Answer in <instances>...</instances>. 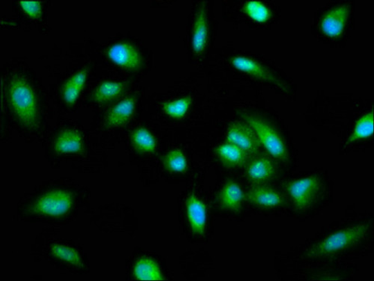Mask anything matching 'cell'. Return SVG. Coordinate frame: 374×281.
Segmentation results:
<instances>
[{"label": "cell", "mask_w": 374, "mask_h": 281, "mask_svg": "<svg viewBox=\"0 0 374 281\" xmlns=\"http://www.w3.org/2000/svg\"><path fill=\"white\" fill-rule=\"evenodd\" d=\"M369 224L345 228L336 231L314 246L308 256L314 258L328 257L347 251L358 244L367 237Z\"/></svg>", "instance_id": "cell-1"}, {"label": "cell", "mask_w": 374, "mask_h": 281, "mask_svg": "<svg viewBox=\"0 0 374 281\" xmlns=\"http://www.w3.org/2000/svg\"><path fill=\"white\" fill-rule=\"evenodd\" d=\"M9 99L17 116L25 125L32 126L37 119L35 93L24 79L15 77L9 84Z\"/></svg>", "instance_id": "cell-2"}, {"label": "cell", "mask_w": 374, "mask_h": 281, "mask_svg": "<svg viewBox=\"0 0 374 281\" xmlns=\"http://www.w3.org/2000/svg\"><path fill=\"white\" fill-rule=\"evenodd\" d=\"M245 119L254 130L260 145L263 146L271 155L285 162L288 157L287 147L277 130L259 117L247 115L245 116Z\"/></svg>", "instance_id": "cell-3"}, {"label": "cell", "mask_w": 374, "mask_h": 281, "mask_svg": "<svg viewBox=\"0 0 374 281\" xmlns=\"http://www.w3.org/2000/svg\"><path fill=\"white\" fill-rule=\"evenodd\" d=\"M321 182L317 176H310L287 184L286 189L298 210L310 208L321 189Z\"/></svg>", "instance_id": "cell-4"}, {"label": "cell", "mask_w": 374, "mask_h": 281, "mask_svg": "<svg viewBox=\"0 0 374 281\" xmlns=\"http://www.w3.org/2000/svg\"><path fill=\"white\" fill-rule=\"evenodd\" d=\"M72 205V200L67 193L57 191L46 193L37 201L34 211L37 213L57 217L67 212Z\"/></svg>", "instance_id": "cell-5"}, {"label": "cell", "mask_w": 374, "mask_h": 281, "mask_svg": "<svg viewBox=\"0 0 374 281\" xmlns=\"http://www.w3.org/2000/svg\"><path fill=\"white\" fill-rule=\"evenodd\" d=\"M227 142L238 146L248 154L255 153L260 146L254 130L249 125L231 124L227 132Z\"/></svg>", "instance_id": "cell-6"}, {"label": "cell", "mask_w": 374, "mask_h": 281, "mask_svg": "<svg viewBox=\"0 0 374 281\" xmlns=\"http://www.w3.org/2000/svg\"><path fill=\"white\" fill-rule=\"evenodd\" d=\"M231 64L233 68L239 71L260 80L273 83L280 88L286 90L284 84L280 83L263 65L253 59L247 57V56L238 55L231 59Z\"/></svg>", "instance_id": "cell-7"}, {"label": "cell", "mask_w": 374, "mask_h": 281, "mask_svg": "<svg viewBox=\"0 0 374 281\" xmlns=\"http://www.w3.org/2000/svg\"><path fill=\"white\" fill-rule=\"evenodd\" d=\"M107 54L112 62L126 70H135L141 66V56L132 44L116 43L111 46Z\"/></svg>", "instance_id": "cell-8"}, {"label": "cell", "mask_w": 374, "mask_h": 281, "mask_svg": "<svg viewBox=\"0 0 374 281\" xmlns=\"http://www.w3.org/2000/svg\"><path fill=\"white\" fill-rule=\"evenodd\" d=\"M349 9L348 5H341L327 12L322 18L321 23L323 32L332 37L340 36L347 24Z\"/></svg>", "instance_id": "cell-9"}, {"label": "cell", "mask_w": 374, "mask_h": 281, "mask_svg": "<svg viewBox=\"0 0 374 281\" xmlns=\"http://www.w3.org/2000/svg\"><path fill=\"white\" fill-rule=\"evenodd\" d=\"M208 40V14L205 6L202 4L196 12L191 32V46L194 52L202 54L207 46Z\"/></svg>", "instance_id": "cell-10"}, {"label": "cell", "mask_w": 374, "mask_h": 281, "mask_svg": "<svg viewBox=\"0 0 374 281\" xmlns=\"http://www.w3.org/2000/svg\"><path fill=\"white\" fill-rule=\"evenodd\" d=\"M186 211L190 226L193 231L202 235L207 224V209L204 203L197 196L192 194L186 202Z\"/></svg>", "instance_id": "cell-11"}, {"label": "cell", "mask_w": 374, "mask_h": 281, "mask_svg": "<svg viewBox=\"0 0 374 281\" xmlns=\"http://www.w3.org/2000/svg\"><path fill=\"white\" fill-rule=\"evenodd\" d=\"M247 196L249 202L261 208L272 209L284 202L283 196L280 193L267 186L252 187Z\"/></svg>", "instance_id": "cell-12"}, {"label": "cell", "mask_w": 374, "mask_h": 281, "mask_svg": "<svg viewBox=\"0 0 374 281\" xmlns=\"http://www.w3.org/2000/svg\"><path fill=\"white\" fill-rule=\"evenodd\" d=\"M276 173V166L270 159L265 157L256 158L247 168L248 180L254 183H265L269 181Z\"/></svg>", "instance_id": "cell-13"}, {"label": "cell", "mask_w": 374, "mask_h": 281, "mask_svg": "<svg viewBox=\"0 0 374 281\" xmlns=\"http://www.w3.org/2000/svg\"><path fill=\"white\" fill-rule=\"evenodd\" d=\"M136 109V100L128 97L121 101L112 108L107 116V124L110 127H118L128 123L134 116Z\"/></svg>", "instance_id": "cell-14"}, {"label": "cell", "mask_w": 374, "mask_h": 281, "mask_svg": "<svg viewBox=\"0 0 374 281\" xmlns=\"http://www.w3.org/2000/svg\"><path fill=\"white\" fill-rule=\"evenodd\" d=\"M245 196L240 186L231 181L222 187L219 195V201L224 209L238 211L241 209Z\"/></svg>", "instance_id": "cell-15"}, {"label": "cell", "mask_w": 374, "mask_h": 281, "mask_svg": "<svg viewBox=\"0 0 374 281\" xmlns=\"http://www.w3.org/2000/svg\"><path fill=\"white\" fill-rule=\"evenodd\" d=\"M216 153L222 164L230 168L244 164L248 157L244 150L228 142L220 145Z\"/></svg>", "instance_id": "cell-16"}, {"label": "cell", "mask_w": 374, "mask_h": 281, "mask_svg": "<svg viewBox=\"0 0 374 281\" xmlns=\"http://www.w3.org/2000/svg\"><path fill=\"white\" fill-rule=\"evenodd\" d=\"M54 148L60 154L80 152L82 148V137L75 130H64L56 138Z\"/></svg>", "instance_id": "cell-17"}, {"label": "cell", "mask_w": 374, "mask_h": 281, "mask_svg": "<svg viewBox=\"0 0 374 281\" xmlns=\"http://www.w3.org/2000/svg\"><path fill=\"white\" fill-rule=\"evenodd\" d=\"M87 75L88 70L87 69L82 70L74 74L65 83L63 89V97L68 104L73 105L77 101L84 86H85Z\"/></svg>", "instance_id": "cell-18"}, {"label": "cell", "mask_w": 374, "mask_h": 281, "mask_svg": "<svg viewBox=\"0 0 374 281\" xmlns=\"http://www.w3.org/2000/svg\"><path fill=\"white\" fill-rule=\"evenodd\" d=\"M134 274L141 280H163L164 279L160 267L152 259L142 258L136 262Z\"/></svg>", "instance_id": "cell-19"}, {"label": "cell", "mask_w": 374, "mask_h": 281, "mask_svg": "<svg viewBox=\"0 0 374 281\" xmlns=\"http://www.w3.org/2000/svg\"><path fill=\"white\" fill-rule=\"evenodd\" d=\"M192 103L193 99L190 97H182L164 102L162 108L167 116L180 119L188 113Z\"/></svg>", "instance_id": "cell-20"}, {"label": "cell", "mask_w": 374, "mask_h": 281, "mask_svg": "<svg viewBox=\"0 0 374 281\" xmlns=\"http://www.w3.org/2000/svg\"><path fill=\"white\" fill-rule=\"evenodd\" d=\"M131 142L139 152L152 153L157 147L153 135L145 128H139L131 135Z\"/></svg>", "instance_id": "cell-21"}, {"label": "cell", "mask_w": 374, "mask_h": 281, "mask_svg": "<svg viewBox=\"0 0 374 281\" xmlns=\"http://www.w3.org/2000/svg\"><path fill=\"white\" fill-rule=\"evenodd\" d=\"M374 115L373 111L362 116L355 124L353 133L348 140L347 144L358 142L371 137L373 134Z\"/></svg>", "instance_id": "cell-22"}, {"label": "cell", "mask_w": 374, "mask_h": 281, "mask_svg": "<svg viewBox=\"0 0 374 281\" xmlns=\"http://www.w3.org/2000/svg\"><path fill=\"white\" fill-rule=\"evenodd\" d=\"M125 88L123 82L107 81L100 84L93 95V99L98 102L107 101L120 96Z\"/></svg>", "instance_id": "cell-23"}, {"label": "cell", "mask_w": 374, "mask_h": 281, "mask_svg": "<svg viewBox=\"0 0 374 281\" xmlns=\"http://www.w3.org/2000/svg\"><path fill=\"white\" fill-rule=\"evenodd\" d=\"M243 11L252 21L260 23L267 22L272 15L266 5L256 0L247 2L243 7Z\"/></svg>", "instance_id": "cell-24"}, {"label": "cell", "mask_w": 374, "mask_h": 281, "mask_svg": "<svg viewBox=\"0 0 374 281\" xmlns=\"http://www.w3.org/2000/svg\"><path fill=\"white\" fill-rule=\"evenodd\" d=\"M164 163L168 171L176 173H184L188 166L186 157L179 148L171 150L166 155Z\"/></svg>", "instance_id": "cell-25"}, {"label": "cell", "mask_w": 374, "mask_h": 281, "mask_svg": "<svg viewBox=\"0 0 374 281\" xmlns=\"http://www.w3.org/2000/svg\"><path fill=\"white\" fill-rule=\"evenodd\" d=\"M53 256L74 266H81L82 261L78 252L71 247L55 245L51 248Z\"/></svg>", "instance_id": "cell-26"}, {"label": "cell", "mask_w": 374, "mask_h": 281, "mask_svg": "<svg viewBox=\"0 0 374 281\" xmlns=\"http://www.w3.org/2000/svg\"><path fill=\"white\" fill-rule=\"evenodd\" d=\"M23 10L30 17L37 18L42 14V5L37 1L19 2Z\"/></svg>", "instance_id": "cell-27"}]
</instances>
